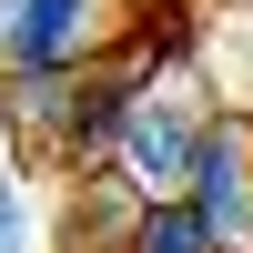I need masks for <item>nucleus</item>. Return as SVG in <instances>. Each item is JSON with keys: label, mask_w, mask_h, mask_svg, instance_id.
<instances>
[{"label": "nucleus", "mask_w": 253, "mask_h": 253, "mask_svg": "<svg viewBox=\"0 0 253 253\" xmlns=\"http://www.w3.org/2000/svg\"><path fill=\"white\" fill-rule=\"evenodd\" d=\"M203 122L213 112H193L182 91H132V112H122V142H112V162H122V182H132L142 203H172L182 193V172H193V142H203Z\"/></svg>", "instance_id": "1"}, {"label": "nucleus", "mask_w": 253, "mask_h": 253, "mask_svg": "<svg viewBox=\"0 0 253 253\" xmlns=\"http://www.w3.org/2000/svg\"><path fill=\"white\" fill-rule=\"evenodd\" d=\"M182 203L203 213V233L223 253L253 243V142H243V112H213L193 142V172H182Z\"/></svg>", "instance_id": "2"}, {"label": "nucleus", "mask_w": 253, "mask_h": 253, "mask_svg": "<svg viewBox=\"0 0 253 253\" xmlns=\"http://www.w3.org/2000/svg\"><path fill=\"white\" fill-rule=\"evenodd\" d=\"M101 51V0H0V71H81Z\"/></svg>", "instance_id": "3"}, {"label": "nucleus", "mask_w": 253, "mask_h": 253, "mask_svg": "<svg viewBox=\"0 0 253 253\" xmlns=\"http://www.w3.org/2000/svg\"><path fill=\"white\" fill-rule=\"evenodd\" d=\"M132 233H142V193L122 172H81V203H71L61 253H132Z\"/></svg>", "instance_id": "4"}, {"label": "nucleus", "mask_w": 253, "mask_h": 253, "mask_svg": "<svg viewBox=\"0 0 253 253\" xmlns=\"http://www.w3.org/2000/svg\"><path fill=\"white\" fill-rule=\"evenodd\" d=\"M71 81H81V71H0V91H10V101H0V112H10V132H20V142H51V152H61Z\"/></svg>", "instance_id": "5"}, {"label": "nucleus", "mask_w": 253, "mask_h": 253, "mask_svg": "<svg viewBox=\"0 0 253 253\" xmlns=\"http://www.w3.org/2000/svg\"><path fill=\"white\" fill-rule=\"evenodd\" d=\"M132 253H223L213 233H203V213H193V203H142V233H132Z\"/></svg>", "instance_id": "6"}, {"label": "nucleus", "mask_w": 253, "mask_h": 253, "mask_svg": "<svg viewBox=\"0 0 253 253\" xmlns=\"http://www.w3.org/2000/svg\"><path fill=\"white\" fill-rule=\"evenodd\" d=\"M10 223H20V203H10V182H0V243H10Z\"/></svg>", "instance_id": "7"}, {"label": "nucleus", "mask_w": 253, "mask_h": 253, "mask_svg": "<svg viewBox=\"0 0 253 253\" xmlns=\"http://www.w3.org/2000/svg\"><path fill=\"white\" fill-rule=\"evenodd\" d=\"M243 142H253V101H243Z\"/></svg>", "instance_id": "8"}, {"label": "nucleus", "mask_w": 253, "mask_h": 253, "mask_svg": "<svg viewBox=\"0 0 253 253\" xmlns=\"http://www.w3.org/2000/svg\"><path fill=\"white\" fill-rule=\"evenodd\" d=\"M243 51H253V31H243Z\"/></svg>", "instance_id": "9"}]
</instances>
